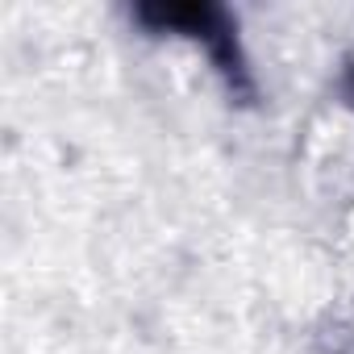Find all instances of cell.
Returning <instances> with one entry per match:
<instances>
[{
  "label": "cell",
  "instance_id": "cell-1",
  "mask_svg": "<svg viewBox=\"0 0 354 354\" xmlns=\"http://www.w3.org/2000/svg\"><path fill=\"white\" fill-rule=\"evenodd\" d=\"M138 21H146L154 34H184V38L201 42L209 50V59L217 63V71L230 80V88L246 84V63L238 55V38H234L225 9H217V5H146V9H138Z\"/></svg>",
  "mask_w": 354,
  "mask_h": 354
}]
</instances>
